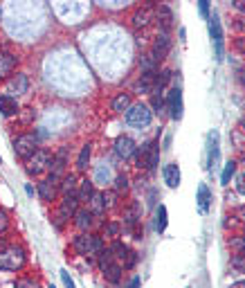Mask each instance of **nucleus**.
<instances>
[{
	"mask_svg": "<svg viewBox=\"0 0 245 288\" xmlns=\"http://www.w3.org/2000/svg\"><path fill=\"white\" fill-rule=\"evenodd\" d=\"M27 261V254L20 246H7L5 250H0V270H20Z\"/></svg>",
	"mask_w": 245,
	"mask_h": 288,
	"instance_id": "f257e3e1",
	"label": "nucleus"
},
{
	"mask_svg": "<svg viewBox=\"0 0 245 288\" xmlns=\"http://www.w3.org/2000/svg\"><path fill=\"white\" fill-rule=\"evenodd\" d=\"M153 120V110L146 104H135L126 110V124L133 128H146Z\"/></svg>",
	"mask_w": 245,
	"mask_h": 288,
	"instance_id": "f03ea898",
	"label": "nucleus"
},
{
	"mask_svg": "<svg viewBox=\"0 0 245 288\" xmlns=\"http://www.w3.org/2000/svg\"><path fill=\"white\" fill-rule=\"evenodd\" d=\"M160 162V142L158 140H151L144 146L137 151V166H144V169H155V164Z\"/></svg>",
	"mask_w": 245,
	"mask_h": 288,
	"instance_id": "7ed1b4c3",
	"label": "nucleus"
},
{
	"mask_svg": "<svg viewBox=\"0 0 245 288\" xmlns=\"http://www.w3.org/2000/svg\"><path fill=\"white\" fill-rule=\"evenodd\" d=\"M52 162H54V156H52L50 151H45V148H38V151L27 160V174L29 176L43 174V171L52 169Z\"/></svg>",
	"mask_w": 245,
	"mask_h": 288,
	"instance_id": "20e7f679",
	"label": "nucleus"
},
{
	"mask_svg": "<svg viewBox=\"0 0 245 288\" xmlns=\"http://www.w3.org/2000/svg\"><path fill=\"white\" fill-rule=\"evenodd\" d=\"M36 151H38V140L34 138V135L25 133V135H18V138L14 140V153L18 158H23L25 162H27Z\"/></svg>",
	"mask_w": 245,
	"mask_h": 288,
	"instance_id": "39448f33",
	"label": "nucleus"
},
{
	"mask_svg": "<svg viewBox=\"0 0 245 288\" xmlns=\"http://www.w3.org/2000/svg\"><path fill=\"white\" fill-rule=\"evenodd\" d=\"M104 248L99 236H92V234H79L74 236V250L79 254H97V252Z\"/></svg>",
	"mask_w": 245,
	"mask_h": 288,
	"instance_id": "423d86ee",
	"label": "nucleus"
},
{
	"mask_svg": "<svg viewBox=\"0 0 245 288\" xmlns=\"http://www.w3.org/2000/svg\"><path fill=\"white\" fill-rule=\"evenodd\" d=\"M209 36H212L214 43V54H216V61H223V52H225V45H223V27H221V18L216 14L209 16Z\"/></svg>",
	"mask_w": 245,
	"mask_h": 288,
	"instance_id": "0eeeda50",
	"label": "nucleus"
},
{
	"mask_svg": "<svg viewBox=\"0 0 245 288\" xmlns=\"http://www.w3.org/2000/svg\"><path fill=\"white\" fill-rule=\"evenodd\" d=\"M153 18H155L153 4H144V7H140L135 14H133L131 22H133V27H135V30H146V27L151 25V20H153Z\"/></svg>",
	"mask_w": 245,
	"mask_h": 288,
	"instance_id": "6e6552de",
	"label": "nucleus"
},
{
	"mask_svg": "<svg viewBox=\"0 0 245 288\" xmlns=\"http://www.w3.org/2000/svg\"><path fill=\"white\" fill-rule=\"evenodd\" d=\"M77 212H79V198H77V196H63V202H61L59 214H56V220H59V225L63 223V220L72 218Z\"/></svg>",
	"mask_w": 245,
	"mask_h": 288,
	"instance_id": "1a4fd4ad",
	"label": "nucleus"
},
{
	"mask_svg": "<svg viewBox=\"0 0 245 288\" xmlns=\"http://www.w3.org/2000/svg\"><path fill=\"white\" fill-rule=\"evenodd\" d=\"M169 48H171V38H169V34L160 32V34L155 36V40H153V48H151V54H153V56L158 58V61H162V58L169 54Z\"/></svg>",
	"mask_w": 245,
	"mask_h": 288,
	"instance_id": "9d476101",
	"label": "nucleus"
},
{
	"mask_svg": "<svg viewBox=\"0 0 245 288\" xmlns=\"http://www.w3.org/2000/svg\"><path fill=\"white\" fill-rule=\"evenodd\" d=\"M169 110H171V120H180L182 117V90H180V86L169 90Z\"/></svg>",
	"mask_w": 245,
	"mask_h": 288,
	"instance_id": "9b49d317",
	"label": "nucleus"
},
{
	"mask_svg": "<svg viewBox=\"0 0 245 288\" xmlns=\"http://www.w3.org/2000/svg\"><path fill=\"white\" fill-rule=\"evenodd\" d=\"M18 66V58L11 52H0V81H5Z\"/></svg>",
	"mask_w": 245,
	"mask_h": 288,
	"instance_id": "f8f14e48",
	"label": "nucleus"
},
{
	"mask_svg": "<svg viewBox=\"0 0 245 288\" xmlns=\"http://www.w3.org/2000/svg\"><path fill=\"white\" fill-rule=\"evenodd\" d=\"M135 142H133L131 138H126V135H122V138H117V142H115V153H117L119 158H124V160H128V158L135 153Z\"/></svg>",
	"mask_w": 245,
	"mask_h": 288,
	"instance_id": "ddd939ff",
	"label": "nucleus"
},
{
	"mask_svg": "<svg viewBox=\"0 0 245 288\" xmlns=\"http://www.w3.org/2000/svg\"><path fill=\"white\" fill-rule=\"evenodd\" d=\"M155 18H158V22H160V27H162L164 34H169V30H171V25H173L171 9H169L167 4H158V7H155Z\"/></svg>",
	"mask_w": 245,
	"mask_h": 288,
	"instance_id": "4468645a",
	"label": "nucleus"
},
{
	"mask_svg": "<svg viewBox=\"0 0 245 288\" xmlns=\"http://www.w3.org/2000/svg\"><path fill=\"white\" fill-rule=\"evenodd\" d=\"M162 176H164V182L171 189H176L178 184H180V166H178V162H169V164L164 166Z\"/></svg>",
	"mask_w": 245,
	"mask_h": 288,
	"instance_id": "2eb2a0df",
	"label": "nucleus"
},
{
	"mask_svg": "<svg viewBox=\"0 0 245 288\" xmlns=\"http://www.w3.org/2000/svg\"><path fill=\"white\" fill-rule=\"evenodd\" d=\"M218 162V133H209V148H207V169L212 171Z\"/></svg>",
	"mask_w": 245,
	"mask_h": 288,
	"instance_id": "dca6fc26",
	"label": "nucleus"
},
{
	"mask_svg": "<svg viewBox=\"0 0 245 288\" xmlns=\"http://www.w3.org/2000/svg\"><path fill=\"white\" fill-rule=\"evenodd\" d=\"M18 110H20V106H18V102H16V97H11V94H2V97H0V112L5 117L16 115Z\"/></svg>",
	"mask_w": 245,
	"mask_h": 288,
	"instance_id": "f3484780",
	"label": "nucleus"
},
{
	"mask_svg": "<svg viewBox=\"0 0 245 288\" xmlns=\"http://www.w3.org/2000/svg\"><path fill=\"white\" fill-rule=\"evenodd\" d=\"M27 88H29L27 74H16L14 79L9 81V92H14V94H25ZM14 94H11V97H14Z\"/></svg>",
	"mask_w": 245,
	"mask_h": 288,
	"instance_id": "a211bd4d",
	"label": "nucleus"
},
{
	"mask_svg": "<svg viewBox=\"0 0 245 288\" xmlns=\"http://www.w3.org/2000/svg\"><path fill=\"white\" fill-rule=\"evenodd\" d=\"M155 76L158 72H142V79L137 81V92H153V86H155Z\"/></svg>",
	"mask_w": 245,
	"mask_h": 288,
	"instance_id": "6ab92c4d",
	"label": "nucleus"
},
{
	"mask_svg": "<svg viewBox=\"0 0 245 288\" xmlns=\"http://www.w3.org/2000/svg\"><path fill=\"white\" fill-rule=\"evenodd\" d=\"M198 207H200V212L203 214H207V210H209V202H212V194H209V189H207V184H198Z\"/></svg>",
	"mask_w": 245,
	"mask_h": 288,
	"instance_id": "aec40b11",
	"label": "nucleus"
},
{
	"mask_svg": "<svg viewBox=\"0 0 245 288\" xmlns=\"http://www.w3.org/2000/svg\"><path fill=\"white\" fill-rule=\"evenodd\" d=\"M77 178H74L72 174H68L65 176L63 180H61V194H63V196H77Z\"/></svg>",
	"mask_w": 245,
	"mask_h": 288,
	"instance_id": "412c9836",
	"label": "nucleus"
},
{
	"mask_svg": "<svg viewBox=\"0 0 245 288\" xmlns=\"http://www.w3.org/2000/svg\"><path fill=\"white\" fill-rule=\"evenodd\" d=\"M92 212L90 210H79L77 214H74V223H77L79 230H88L92 225Z\"/></svg>",
	"mask_w": 245,
	"mask_h": 288,
	"instance_id": "4be33fe9",
	"label": "nucleus"
},
{
	"mask_svg": "<svg viewBox=\"0 0 245 288\" xmlns=\"http://www.w3.org/2000/svg\"><path fill=\"white\" fill-rule=\"evenodd\" d=\"M92 194H95V189H92V180H88V178L81 180V187H79V192H77L79 202H90Z\"/></svg>",
	"mask_w": 245,
	"mask_h": 288,
	"instance_id": "5701e85b",
	"label": "nucleus"
},
{
	"mask_svg": "<svg viewBox=\"0 0 245 288\" xmlns=\"http://www.w3.org/2000/svg\"><path fill=\"white\" fill-rule=\"evenodd\" d=\"M38 194H41L43 200H54L56 198V184H52L50 180H43V182H38Z\"/></svg>",
	"mask_w": 245,
	"mask_h": 288,
	"instance_id": "b1692460",
	"label": "nucleus"
},
{
	"mask_svg": "<svg viewBox=\"0 0 245 288\" xmlns=\"http://www.w3.org/2000/svg\"><path fill=\"white\" fill-rule=\"evenodd\" d=\"M169 81H171V72H169V70L158 72V76H155V86H153V94H162Z\"/></svg>",
	"mask_w": 245,
	"mask_h": 288,
	"instance_id": "393cba45",
	"label": "nucleus"
},
{
	"mask_svg": "<svg viewBox=\"0 0 245 288\" xmlns=\"http://www.w3.org/2000/svg\"><path fill=\"white\" fill-rule=\"evenodd\" d=\"M131 108V94L128 92H119L117 97L113 99V110L115 112H124Z\"/></svg>",
	"mask_w": 245,
	"mask_h": 288,
	"instance_id": "a878e982",
	"label": "nucleus"
},
{
	"mask_svg": "<svg viewBox=\"0 0 245 288\" xmlns=\"http://www.w3.org/2000/svg\"><path fill=\"white\" fill-rule=\"evenodd\" d=\"M90 156H92V144H83L81 153H79V158H77V169H79V171H83V169L88 166V162H90Z\"/></svg>",
	"mask_w": 245,
	"mask_h": 288,
	"instance_id": "bb28decb",
	"label": "nucleus"
},
{
	"mask_svg": "<svg viewBox=\"0 0 245 288\" xmlns=\"http://www.w3.org/2000/svg\"><path fill=\"white\" fill-rule=\"evenodd\" d=\"M104 277L108 279L110 284H117L119 282V277H122V266H117V264H108L104 268Z\"/></svg>",
	"mask_w": 245,
	"mask_h": 288,
	"instance_id": "cd10ccee",
	"label": "nucleus"
},
{
	"mask_svg": "<svg viewBox=\"0 0 245 288\" xmlns=\"http://www.w3.org/2000/svg\"><path fill=\"white\" fill-rule=\"evenodd\" d=\"M158 58L153 56V54H144V56H142V61H140V66H142V72H160L158 70Z\"/></svg>",
	"mask_w": 245,
	"mask_h": 288,
	"instance_id": "c85d7f7f",
	"label": "nucleus"
},
{
	"mask_svg": "<svg viewBox=\"0 0 245 288\" xmlns=\"http://www.w3.org/2000/svg\"><path fill=\"white\" fill-rule=\"evenodd\" d=\"M155 230L158 232L167 230V207L164 205H158V210H155Z\"/></svg>",
	"mask_w": 245,
	"mask_h": 288,
	"instance_id": "c756f323",
	"label": "nucleus"
},
{
	"mask_svg": "<svg viewBox=\"0 0 245 288\" xmlns=\"http://www.w3.org/2000/svg\"><path fill=\"white\" fill-rule=\"evenodd\" d=\"M90 205H92V214H101V212L106 210V205H104V194H92V198H90Z\"/></svg>",
	"mask_w": 245,
	"mask_h": 288,
	"instance_id": "7c9ffc66",
	"label": "nucleus"
},
{
	"mask_svg": "<svg viewBox=\"0 0 245 288\" xmlns=\"http://www.w3.org/2000/svg\"><path fill=\"white\" fill-rule=\"evenodd\" d=\"M97 256H99V266H101V270L106 268V266L108 264H113V250H110V248H101L99 252H97Z\"/></svg>",
	"mask_w": 245,
	"mask_h": 288,
	"instance_id": "2f4dec72",
	"label": "nucleus"
},
{
	"mask_svg": "<svg viewBox=\"0 0 245 288\" xmlns=\"http://www.w3.org/2000/svg\"><path fill=\"white\" fill-rule=\"evenodd\" d=\"M234 171H236V162L234 160H230L225 164V169H223V176H221V182L223 184H227L232 180V176H234Z\"/></svg>",
	"mask_w": 245,
	"mask_h": 288,
	"instance_id": "473e14b6",
	"label": "nucleus"
},
{
	"mask_svg": "<svg viewBox=\"0 0 245 288\" xmlns=\"http://www.w3.org/2000/svg\"><path fill=\"white\" fill-rule=\"evenodd\" d=\"M115 189H117L119 194H126L128 192V178L124 174H119L117 178H115Z\"/></svg>",
	"mask_w": 245,
	"mask_h": 288,
	"instance_id": "72a5a7b5",
	"label": "nucleus"
},
{
	"mask_svg": "<svg viewBox=\"0 0 245 288\" xmlns=\"http://www.w3.org/2000/svg\"><path fill=\"white\" fill-rule=\"evenodd\" d=\"M122 261H124V266H126V268H133V266L137 264V254L133 250H126V254L122 256Z\"/></svg>",
	"mask_w": 245,
	"mask_h": 288,
	"instance_id": "f704fd0d",
	"label": "nucleus"
},
{
	"mask_svg": "<svg viewBox=\"0 0 245 288\" xmlns=\"http://www.w3.org/2000/svg\"><path fill=\"white\" fill-rule=\"evenodd\" d=\"M230 246L234 250H239V254H245V236H239V238H232Z\"/></svg>",
	"mask_w": 245,
	"mask_h": 288,
	"instance_id": "c9c22d12",
	"label": "nucleus"
},
{
	"mask_svg": "<svg viewBox=\"0 0 245 288\" xmlns=\"http://www.w3.org/2000/svg\"><path fill=\"white\" fill-rule=\"evenodd\" d=\"M110 250H113V252H115V256H119V259H122V256H124V254H126V250H128V248H126V246H124V243H122V241H115V243H113V246H110Z\"/></svg>",
	"mask_w": 245,
	"mask_h": 288,
	"instance_id": "e433bc0d",
	"label": "nucleus"
},
{
	"mask_svg": "<svg viewBox=\"0 0 245 288\" xmlns=\"http://www.w3.org/2000/svg\"><path fill=\"white\" fill-rule=\"evenodd\" d=\"M232 266H234V268H239V270H243V272H245V254H236V256H232Z\"/></svg>",
	"mask_w": 245,
	"mask_h": 288,
	"instance_id": "4c0bfd02",
	"label": "nucleus"
},
{
	"mask_svg": "<svg viewBox=\"0 0 245 288\" xmlns=\"http://www.w3.org/2000/svg\"><path fill=\"white\" fill-rule=\"evenodd\" d=\"M16 288H38V282L36 279H20V282L16 284Z\"/></svg>",
	"mask_w": 245,
	"mask_h": 288,
	"instance_id": "58836bf2",
	"label": "nucleus"
},
{
	"mask_svg": "<svg viewBox=\"0 0 245 288\" xmlns=\"http://www.w3.org/2000/svg\"><path fill=\"white\" fill-rule=\"evenodd\" d=\"M162 108H164V99H162V94H153V110L158 112H162Z\"/></svg>",
	"mask_w": 245,
	"mask_h": 288,
	"instance_id": "ea45409f",
	"label": "nucleus"
},
{
	"mask_svg": "<svg viewBox=\"0 0 245 288\" xmlns=\"http://www.w3.org/2000/svg\"><path fill=\"white\" fill-rule=\"evenodd\" d=\"M61 279H63L65 288H77V286H74V282H72V277L68 274V270H61Z\"/></svg>",
	"mask_w": 245,
	"mask_h": 288,
	"instance_id": "a19ab883",
	"label": "nucleus"
},
{
	"mask_svg": "<svg viewBox=\"0 0 245 288\" xmlns=\"http://www.w3.org/2000/svg\"><path fill=\"white\" fill-rule=\"evenodd\" d=\"M234 48L236 52H241L245 56V36H239V38H234Z\"/></svg>",
	"mask_w": 245,
	"mask_h": 288,
	"instance_id": "79ce46f5",
	"label": "nucleus"
},
{
	"mask_svg": "<svg viewBox=\"0 0 245 288\" xmlns=\"http://www.w3.org/2000/svg\"><path fill=\"white\" fill-rule=\"evenodd\" d=\"M106 234H108V236H117V234H119V225L117 223H108V225H106Z\"/></svg>",
	"mask_w": 245,
	"mask_h": 288,
	"instance_id": "37998d69",
	"label": "nucleus"
},
{
	"mask_svg": "<svg viewBox=\"0 0 245 288\" xmlns=\"http://www.w3.org/2000/svg\"><path fill=\"white\" fill-rule=\"evenodd\" d=\"M198 9H200V14H203L205 18H209V2H207V0H200V2H198Z\"/></svg>",
	"mask_w": 245,
	"mask_h": 288,
	"instance_id": "c03bdc74",
	"label": "nucleus"
},
{
	"mask_svg": "<svg viewBox=\"0 0 245 288\" xmlns=\"http://www.w3.org/2000/svg\"><path fill=\"white\" fill-rule=\"evenodd\" d=\"M7 225H9V218H7L5 212H0V234L7 230Z\"/></svg>",
	"mask_w": 245,
	"mask_h": 288,
	"instance_id": "a18cd8bd",
	"label": "nucleus"
},
{
	"mask_svg": "<svg viewBox=\"0 0 245 288\" xmlns=\"http://www.w3.org/2000/svg\"><path fill=\"white\" fill-rule=\"evenodd\" d=\"M234 27H236V30H239V32H243V36H245V18H236Z\"/></svg>",
	"mask_w": 245,
	"mask_h": 288,
	"instance_id": "49530a36",
	"label": "nucleus"
},
{
	"mask_svg": "<svg viewBox=\"0 0 245 288\" xmlns=\"http://www.w3.org/2000/svg\"><path fill=\"white\" fill-rule=\"evenodd\" d=\"M234 7L239 9V12H245V0H234Z\"/></svg>",
	"mask_w": 245,
	"mask_h": 288,
	"instance_id": "de8ad7c7",
	"label": "nucleus"
},
{
	"mask_svg": "<svg viewBox=\"0 0 245 288\" xmlns=\"http://www.w3.org/2000/svg\"><path fill=\"white\" fill-rule=\"evenodd\" d=\"M126 288H140V277H133V279H131V284H128Z\"/></svg>",
	"mask_w": 245,
	"mask_h": 288,
	"instance_id": "09e8293b",
	"label": "nucleus"
},
{
	"mask_svg": "<svg viewBox=\"0 0 245 288\" xmlns=\"http://www.w3.org/2000/svg\"><path fill=\"white\" fill-rule=\"evenodd\" d=\"M230 288H245V282H234Z\"/></svg>",
	"mask_w": 245,
	"mask_h": 288,
	"instance_id": "8fccbe9b",
	"label": "nucleus"
},
{
	"mask_svg": "<svg viewBox=\"0 0 245 288\" xmlns=\"http://www.w3.org/2000/svg\"><path fill=\"white\" fill-rule=\"evenodd\" d=\"M236 214H239V218H243V220H245V207H241V210L236 212Z\"/></svg>",
	"mask_w": 245,
	"mask_h": 288,
	"instance_id": "3c124183",
	"label": "nucleus"
},
{
	"mask_svg": "<svg viewBox=\"0 0 245 288\" xmlns=\"http://www.w3.org/2000/svg\"><path fill=\"white\" fill-rule=\"evenodd\" d=\"M5 248H7V241H5L2 236H0V250H5Z\"/></svg>",
	"mask_w": 245,
	"mask_h": 288,
	"instance_id": "603ef678",
	"label": "nucleus"
},
{
	"mask_svg": "<svg viewBox=\"0 0 245 288\" xmlns=\"http://www.w3.org/2000/svg\"><path fill=\"white\" fill-rule=\"evenodd\" d=\"M241 126H243V128H245V120H243V122H241Z\"/></svg>",
	"mask_w": 245,
	"mask_h": 288,
	"instance_id": "864d4df0",
	"label": "nucleus"
},
{
	"mask_svg": "<svg viewBox=\"0 0 245 288\" xmlns=\"http://www.w3.org/2000/svg\"><path fill=\"white\" fill-rule=\"evenodd\" d=\"M50 288H54V286H52V284H50Z\"/></svg>",
	"mask_w": 245,
	"mask_h": 288,
	"instance_id": "5fc2aeb1",
	"label": "nucleus"
},
{
	"mask_svg": "<svg viewBox=\"0 0 245 288\" xmlns=\"http://www.w3.org/2000/svg\"><path fill=\"white\" fill-rule=\"evenodd\" d=\"M0 160H2V158H0Z\"/></svg>",
	"mask_w": 245,
	"mask_h": 288,
	"instance_id": "6e6d98bb",
	"label": "nucleus"
}]
</instances>
